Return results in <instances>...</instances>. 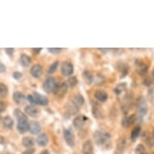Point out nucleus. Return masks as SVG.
<instances>
[{
  "label": "nucleus",
  "mask_w": 154,
  "mask_h": 154,
  "mask_svg": "<svg viewBox=\"0 0 154 154\" xmlns=\"http://www.w3.org/2000/svg\"><path fill=\"white\" fill-rule=\"evenodd\" d=\"M14 115L17 119V130L21 134L27 132L29 130V122H28V116L25 113L20 111V109H15L14 111Z\"/></svg>",
  "instance_id": "1"
},
{
  "label": "nucleus",
  "mask_w": 154,
  "mask_h": 154,
  "mask_svg": "<svg viewBox=\"0 0 154 154\" xmlns=\"http://www.w3.org/2000/svg\"><path fill=\"white\" fill-rule=\"evenodd\" d=\"M94 140L95 141L96 144L100 147L106 146L108 144V142L111 140V135L108 132L101 130L94 131Z\"/></svg>",
  "instance_id": "2"
},
{
  "label": "nucleus",
  "mask_w": 154,
  "mask_h": 154,
  "mask_svg": "<svg viewBox=\"0 0 154 154\" xmlns=\"http://www.w3.org/2000/svg\"><path fill=\"white\" fill-rule=\"evenodd\" d=\"M28 100L32 105H40V106H47L48 104V99L45 95H42L37 92H34L32 94H28Z\"/></svg>",
  "instance_id": "3"
},
{
  "label": "nucleus",
  "mask_w": 154,
  "mask_h": 154,
  "mask_svg": "<svg viewBox=\"0 0 154 154\" xmlns=\"http://www.w3.org/2000/svg\"><path fill=\"white\" fill-rule=\"evenodd\" d=\"M57 83L53 77H48L43 83V89L47 94H50L54 91Z\"/></svg>",
  "instance_id": "4"
},
{
  "label": "nucleus",
  "mask_w": 154,
  "mask_h": 154,
  "mask_svg": "<svg viewBox=\"0 0 154 154\" xmlns=\"http://www.w3.org/2000/svg\"><path fill=\"white\" fill-rule=\"evenodd\" d=\"M68 84L67 82H61V83H57L56 86L55 90L53 91V94L57 98H63L66 95V93L68 92Z\"/></svg>",
  "instance_id": "5"
},
{
  "label": "nucleus",
  "mask_w": 154,
  "mask_h": 154,
  "mask_svg": "<svg viewBox=\"0 0 154 154\" xmlns=\"http://www.w3.org/2000/svg\"><path fill=\"white\" fill-rule=\"evenodd\" d=\"M63 137L66 144L69 147L73 148L75 145V137L73 131L71 129H65L63 131Z\"/></svg>",
  "instance_id": "6"
},
{
  "label": "nucleus",
  "mask_w": 154,
  "mask_h": 154,
  "mask_svg": "<svg viewBox=\"0 0 154 154\" xmlns=\"http://www.w3.org/2000/svg\"><path fill=\"white\" fill-rule=\"evenodd\" d=\"M91 106H92V114H93V116L95 119H103L104 116L103 111L102 110L101 105L99 103H97V102L92 101L91 102Z\"/></svg>",
  "instance_id": "7"
},
{
  "label": "nucleus",
  "mask_w": 154,
  "mask_h": 154,
  "mask_svg": "<svg viewBox=\"0 0 154 154\" xmlns=\"http://www.w3.org/2000/svg\"><path fill=\"white\" fill-rule=\"evenodd\" d=\"M73 66L69 61H64L61 66V73L64 77H70L73 73Z\"/></svg>",
  "instance_id": "8"
},
{
  "label": "nucleus",
  "mask_w": 154,
  "mask_h": 154,
  "mask_svg": "<svg viewBox=\"0 0 154 154\" xmlns=\"http://www.w3.org/2000/svg\"><path fill=\"white\" fill-rule=\"evenodd\" d=\"M135 66H136V71L139 75H145L148 72V66L140 59H137L135 61Z\"/></svg>",
  "instance_id": "9"
},
{
  "label": "nucleus",
  "mask_w": 154,
  "mask_h": 154,
  "mask_svg": "<svg viewBox=\"0 0 154 154\" xmlns=\"http://www.w3.org/2000/svg\"><path fill=\"white\" fill-rule=\"evenodd\" d=\"M88 120V118L84 116V115H79L76 116L73 120V125L74 128L78 129H81L83 128V126L86 124V121Z\"/></svg>",
  "instance_id": "10"
},
{
  "label": "nucleus",
  "mask_w": 154,
  "mask_h": 154,
  "mask_svg": "<svg viewBox=\"0 0 154 154\" xmlns=\"http://www.w3.org/2000/svg\"><path fill=\"white\" fill-rule=\"evenodd\" d=\"M24 111H25L26 115H28V116L32 117V118H37L41 115V111L37 107L33 106V105H28V106H26L25 109H24Z\"/></svg>",
  "instance_id": "11"
},
{
  "label": "nucleus",
  "mask_w": 154,
  "mask_h": 154,
  "mask_svg": "<svg viewBox=\"0 0 154 154\" xmlns=\"http://www.w3.org/2000/svg\"><path fill=\"white\" fill-rule=\"evenodd\" d=\"M43 67L39 64L33 65L30 69L31 75L32 76L34 79H40L43 74Z\"/></svg>",
  "instance_id": "12"
},
{
  "label": "nucleus",
  "mask_w": 154,
  "mask_h": 154,
  "mask_svg": "<svg viewBox=\"0 0 154 154\" xmlns=\"http://www.w3.org/2000/svg\"><path fill=\"white\" fill-rule=\"evenodd\" d=\"M137 108L140 116H145L148 111V106L145 99L144 98H140L137 101Z\"/></svg>",
  "instance_id": "13"
},
{
  "label": "nucleus",
  "mask_w": 154,
  "mask_h": 154,
  "mask_svg": "<svg viewBox=\"0 0 154 154\" xmlns=\"http://www.w3.org/2000/svg\"><path fill=\"white\" fill-rule=\"evenodd\" d=\"M94 96L97 101L100 103H104L108 99V94L103 90H98L94 93Z\"/></svg>",
  "instance_id": "14"
},
{
  "label": "nucleus",
  "mask_w": 154,
  "mask_h": 154,
  "mask_svg": "<svg viewBox=\"0 0 154 154\" xmlns=\"http://www.w3.org/2000/svg\"><path fill=\"white\" fill-rule=\"evenodd\" d=\"M125 149H126V139L124 137H120L117 142L115 154H124Z\"/></svg>",
  "instance_id": "15"
},
{
  "label": "nucleus",
  "mask_w": 154,
  "mask_h": 154,
  "mask_svg": "<svg viewBox=\"0 0 154 154\" xmlns=\"http://www.w3.org/2000/svg\"><path fill=\"white\" fill-rule=\"evenodd\" d=\"M82 154H94V146L91 140H86L82 144Z\"/></svg>",
  "instance_id": "16"
},
{
  "label": "nucleus",
  "mask_w": 154,
  "mask_h": 154,
  "mask_svg": "<svg viewBox=\"0 0 154 154\" xmlns=\"http://www.w3.org/2000/svg\"><path fill=\"white\" fill-rule=\"evenodd\" d=\"M49 138L46 133H41L36 138V143L41 147H45L48 144Z\"/></svg>",
  "instance_id": "17"
},
{
  "label": "nucleus",
  "mask_w": 154,
  "mask_h": 154,
  "mask_svg": "<svg viewBox=\"0 0 154 154\" xmlns=\"http://www.w3.org/2000/svg\"><path fill=\"white\" fill-rule=\"evenodd\" d=\"M28 131H30V133H32V135H37L41 131V124L36 121L31 122L29 124V130Z\"/></svg>",
  "instance_id": "18"
},
{
  "label": "nucleus",
  "mask_w": 154,
  "mask_h": 154,
  "mask_svg": "<svg viewBox=\"0 0 154 154\" xmlns=\"http://www.w3.org/2000/svg\"><path fill=\"white\" fill-rule=\"evenodd\" d=\"M135 121H136V116L135 115H131L129 116L124 117L121 122V125L124 127V128H127L132 125Z\"/></svg>",
  "instance_id": "19"
},
{
  "label": "nucleus",
  "mask_w": 154,
  "mask_h": 154,
  "mask_svg": "<svg viewBox=\"0 0 154 154\" xmlns=\"http://www.w3.org/2000/svg\"><path fill=\"white\" fill-rule=\"evenodd\" d=\"M71 103H73L76 106H78V107H80L84 104L85 103V99L83 98V96L80 94H75V95L73 96V99L71 100Z\"/></svg>",
  "instance_id": "20"
},
{
  "label": "nucleus",
  "mask_w": 154,
  "mask_h": 154,
  "mask_svg": "<svg viewBox=\"0 0 154 154\" xmlns=\"http://www.w3.org/2000/svg\"><path fill=\"white\" fill-rule=\"evenodd\" d=\"M31 62H32V59H31L30 56L28 54H22L20 57V63L23 67H28L30 66Z\"/></svg>",
  "instance_id": "21"
},
{
  "label": "nucleus",
  "mask_w": 154,
  "mask_h": 154,
  "mask_svg": "<svg viewBox=\"0 0 154 154\" xmlns=\"http://www.w3.org/2000/svg\"><path fill=\"white\" fill-rule=\"evenodd\" d=\"M82 79H83L84 82H86L87 85H91L94 82V76L91 72L88 70H85L82 73Z\"/></svg>",
  "instance_id": "22"
},
{
  "label": "nucleus",
  "mask_w": 154,
  "mask_h": 154,
  "mask_svg": "<svg viewBox=\"0 0 154 154\" xmlns=\"http://www.w3.org/2000/svg\"><path fill=\"white\" fill-rule=\"evenodd\" d=\"M13 99L16 104H20L25 99V96L20 91H15L13 94Z\"/></svg>",
  "instance_id": "23"
},
{
  "label": "nucleus",
  "mask_w": 154,
  "mask_h": 154,
  "mask_svg": "<svg viewBox=\"0 0 154 154\" xmlns=\"http://www.w3.org/2000/svg\"><path fill=\"white\" fill-rule=\"evenodd\" d=\"M2 123H3V128L7 129H11L14 125V121H13L12 118H11L10 116L3 117L2 119Z\"/></svg>",
  "instance_id": "24"
},
{
  "label": "nucleus",
  "mask_w": 154,
  "mask_h": 154,
  "mask_svg": "<svg viewBox=\"0 0 154 154\" xmlns=\"http://www.w3.org/2000/svg\"><path fill=\"white\" fill-rule=\"evenodd\" d=\"M117 68H118L119 72L121 73L122 77H125L129 72V67L124 62H119L117 64Z\"/></svg>",
  "instance_id": "25"
},
{
  "label": "nucleus",
  "mask_w": 154,
  "mask_h": 154,
  "mask_svg": "<svg viewBox=\"0 0 154 154\" xmlns=\"http://www.w3.org/2000/svg\"><path fill=\"white\" fill-rule=\"evenodd\" d=\"M34 144H35V141H34V139L32 138V137H25L22 139V144L26 148H28V149L33 148Z\"/></svg>",
  "instance_id": "26"
},
{
  "label": "nucleus",
  "mask_w": 154,
  "mask_h": 154,
  "mask_svg": "<svg viewBox=\"0 0 154 154\" xmlns=\"http://www.w3.org/2000/svg\"><path fill=\"white\" fill-rule=\"evenodd\" d=\"M66 111H67V112H68L70 116H73V115H75V114H77L79 112V108L70 102V103H69L67 104V106H66Z\"/></svg>",
  "instance_id": "27"
},
{
  "label": "nucleus",
  "mask_w": 154,
  "mask_h": 154,
  "mask_svg": "<svg viewBox=\"0 0 154 154\" xmlns=\"http://www.w3.org/2000/svg\"><path fill=\"white\" fill-rule=\"evenodd\" d=\"M127 89V85L125 83H120L119 85H117L115 89H114V92L116 93L118 96L121 95L122 94H124L125 92Z\"/></svg>",
  "instance_id": "28"
},
{
  "label": "nucleus",
  "mask_w": 154,
  "mask_h": 154,
  "mask_svg": "<svg viewBox=\"0 0 154 154\" xmlns=\"http://www.w3.org/2000/svg\"><path fill=\"white\" fill-rule=\"evenodd\" d=\"M140 131H141V128H140V126H137L136 127V128H134L131 133V140L132 141H135V140L138 138V137L140 136Z\"/></svg>",
  "instance_id": "29"
},
{
  "label": "nucleus",
  "mask_w": 154,
  "mask_h": 154,
  "mask_svg": "<svg viewBox=\"0 0 154 154\" xmlns=\"http://www.w3.org/2000/svg\"><path fill=\"white\" fill-rule=\"evenodd\" d=\"M8 95V88L5 84L0 83V98H6Z\"/></svg>",
  "instance_id": "30"
},
{
  "label": "nucleus",
  "mask_w": 154,
  "mask_h": 154,
  "mask_svg": "<svg viewBox=\"0 0 154 154\" xmlns=\"http://www.w3.org/2000/svg\"><path fill=\"white\" fill-rule=\"evenodd\" d=\"M135 154H148L147 152V150L145 149V147L143 145V144H138L136 148V150H135Z\"/></svg>",
  "instance_id": "31"
},
{
  "label": "nucleus",
  "mask_w": 154,
  "mask_h": 154,
  "mask_svg": "<svg viewBox=\"0 0 154 154\" xmlns=\"http://www.w3.org/2000/svg\"><path fill=\"white\" fill-rule=\"evenodd\" d=\"M67 84H68L69 87L73 88V87L77 86V84H78V79H77V78L74 77V76H73V77H69V79L68 81H67Z\"/></svg>",
  "instance_id": "32"
},
{
  "label": "nucleus",
  "mask_w": 154,
  "mask_h": 154,
  "mask_svg": "<svg viewBox=\"0 0 154 154\" xmlns=\"http://www.w3.org/2000/svg\"><path fill=\"white\" fill-rule=\"evenodd\" d=\"M58 66H59V61H54L53 64H51L49 67L48 69V73H53L55 72L57 68H58Z\"/></svg>",
  "instance_id": "33"
},
{
  "label": "nucleus",
  "mask_w": 154,
  "mask_h": 154,
  "mask_svg": "<svg viewBox=\"0 0 154 154\" xmlns=\"http://www.w3.org/2000/svg\"><path fill=\"white\" fill-rule=\"evenodd\" d=\"M47 49L49 53H53V54H58L63 50L61 48H48Z\"/></svg>",
  "instance_id": "34"
},
{
  "label": "nucleus",
  "mask_w": 154,
  "mask_h": 154,
  "mask_svg": "<svg viewBox=\"0 0 154 154\" xmlns=\"http://www.w3.org/2000/svg\"><path fill=\"white\" fill-rule=\"evenodd\" d=\"M12 76L15 80H20V79H21V78H22L23 74H22L20 72H18V71H16V72H14V73H13Z\"/></svg>",
  "instance_id": "35"
},
{
  "label": "nucleus",
  "mask_w": 154,
  "mask_h": 154,
  "mask_svg": "<svg viewBox=\"0 0 154 154\" xmlns=\"http://www.w3.org/2000/svg\"><path fill=\"white\" fill-rule=\"evenodd\" d=\"M6 107H7V106H6L5 103H4L3 101H0V113H2V112H3V111H5Z\"/></svg>",
  "instance_id": "36"
},
{
  "label": "nucleus",
  "mask_w": 154,
  "mask_h": 154,
  "mask_svg": "<svg viewBox=\"0 0 154 154\" xmlns=\"http://www.w3.org/2000/svg\"><path fill=\"white\" fill-rule=\"evenodd\" d=\"M35 150L34 148H29V149H28L25 151H23V154H33L35 152Z\"/></svg>",
  "instance_id": "37"
},
{
  "label": "nucleus",
  "mask_w": 154,
  "mask_h": 154,
  "mask_svg": "<svg viewBox=\"0 0 154 154\" xmlns=\"http://www.w3.org/2000/svg\"><path fill=\"white\" fill-rule=\"evenodd\" d=\"M14 48H5V52L6 53L8 54V56H11L13 54V53H14Z\"/></svg>",
  "instance_id": "38"
},
{
  "label": "nucleus",
  "mask_w": 154,
  "mask_h": 154,
  "mask_svg": "<svg viewBox=\"0 0 154 154\" xmlns=\"http://www.w3.org/2000/svg\"><path fill=\"white\" fill-rule=\"evenodd\" d=\"M6 71H7L6 66H4L2 62H0V73H5Z\"/></svg>",
  "instance_id": "39"
},
{
  "label": "nucleus",
  "mask_w": 154,
  "mask_h": 154,
  "mask_svg": "<svg viewBox=\"0 0 154 154\" xmlns=\"http://www.w3.org/2000/svg\"><path fill=\"white\" fill-rule=\"evenodd\" d=\"M32 52H33V53H35V54H38V53H41V51L42 50V48H32Z\"/></svg>",
  "instance_id": "40"
},
{
  "label": "nucleus",
  "mask_w": 154,
  "mask_h": 154,
  "mask_svg": "<svg viewBox=\"0 0 154 154\" xmlns=\"http://www.w3.org/2000/svg\"><path fill=\"white\" fill-rule=\"evenodd\" d=\"M144 85H145V86H150V85H151V84H152V81H150V80H149V79H145V80H144Z\"/></svg>",
  "instance_id": "41"
},
{
  "label": "nucleus",
  "mask_w": 154,
  "mask_h": 154,
  "mask_svg": "<svg viewBox=\"0 0 154 154\" xmlns=\"http://www.w3.org/2000/svg\"><path fill=\"white\" fill-rule=\"evenodd\" d=\"M40 154H51L50 152L48 151V150H43V151H41V152H40Z\"/></svg>",
  "instance_id": "42"
},
{
  "label": "nucleus",
  "mask_w": 154,
  "mask_h": 154,
  "mask_svg": "<svg viewBox=\"0 0 154 154\" xmlns=\"http://www.w3.org/2000/svg\"><path fill=\"white\" fill-rule=\"evenodd\" d=\"M152 136H153V137H154V128H153V129H152Z\"/></svg>",
  "instance_id": "43"
},
{
  "label": "nucleus",
  "mask_w": 154,
  "mask_h": 154,
  "mask_svg": "<svg viewBox=\"0 0 154 154\" xmlns=\"http://www.w3.org/2000/svg\"><path fill=\"white\" fill-rule=\"evenodd\" d=\"M152 78H153V79H154V69H153V71H152Z\"/></svg>",
  "instance_id": "44"
},
{
  "label": "nucleus",
  "mask_w": 154,
  "mask_h": 154,
  "mask_svg": "<svg viewBox=\"0 0 154 154\" xmlns=\"http://www.w3.org/2000/svg\"><path fill=\"white\" fill-rule=\"evenodd\" d=\"M2 119H2V116H0V121H1V120H2Z\"/></svg>",
  "instance_id": "45"
},
{
  "label": "nucleus",
  "mask_w": 154,
  "mask_h": 154,
  "mask_svg": "<svg viewBox=\"0 0 154 154\" xmlns=\"http://www.w3.org/2000/svg\"><path fill=\"white\" fill-rule=\"evenodd\" d=\"M6 154H8V153H6Z\"/></svg>",
  "instance_id": "46"
}]
</instances>
